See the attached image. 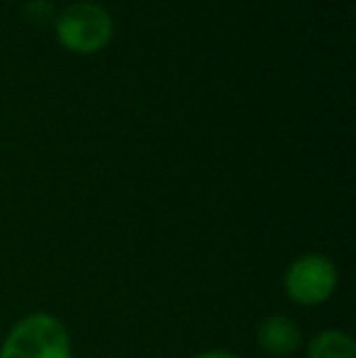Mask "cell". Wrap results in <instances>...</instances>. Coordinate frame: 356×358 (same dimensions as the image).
<instances>
[{"instance_id":"cell-1","label":"cell","mask_w":356,"mask_h":358,"mask_svg":"<svg viewBox=\"0 0 356 358\" xmlns=\"http://www.w3.org/2000/svg\"><path fill=\"white\" fill-rule=\"evenodd\" d=\"M0 358H73L64 322L49 312H32L8 331Z\"/></svg>"},{"instance_id":"cell-2","label":"cell","mask_w":356,"mask_h":358,"mask_svg":"<svg viewBox=\"0 0 356 358\" xmlns=\"http://www.w3.org/2000/svg\"><path fill=\"white\" fill-rule=\"evenodd\" d=\"M57 42L71 54H98L113 42V15L98 3H73L57 15Z\"/></svg>"},{"instance_id":"cell-3","label":"cell","mask_w":356,"mask_h":358,"mask_svg":"<svg viewBox=\"0 0 356 358\" xmlns=\"http://www.w3.org/2000/svg\"><path fill=\"white\" fill-rule=\"evenodd\" d=\"M339 283V271L334 261L325 254H303L285 268V295L303 307H318L334 295Z\"/></svg>"},{"instance_id":"cell-4","label":"cell","mask_w":356,"mask_h":358,"mask_svg":"<svg viewBox=\"0 0 356 358\" xmlns=\"http://www.w3.org/2000/svg\"><path fill=\"white\" fill-rule=\"evenodd\" d=\"M257 344L273 358H288L303 346V329L288 315H269L257 327Z\"/></svg>"},{"instance_id":"cell-5","label":"cell","mask_w":356,"mask_h":358,"mask_svg":"<svg viewBox=\"0 0 356 358\" xmlns=\"http://www.w3.org/2000/svg\"><path fill=\"white\" fill-rule=\"evenodd\" d=\"M308 358H356V344L347 331L325 329L310 339Z\"/></svg>"},{"instance_id":"cell-6","label":"cell","mask_w":356,"mask_h":358,"mask_svg":"<svg viewBox=\"0 0 356 358\" xmlns=\"http://www.w3.org/2000/svg\"><path fill=\"white\" fill-rule=\"evenodd\" d=\"M193 358H242V356L232 354V351L213 349V351H203V354H198V356H193Z\"/></svg>"}]
</instances>
